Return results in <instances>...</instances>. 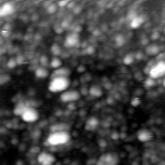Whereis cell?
Here are the masks:
<instances>
[{"instance_id": "10", "label": "cell", "mask_w": 165, "mask_h": 165, "mask_svg": "<svg viewBox=\"0 0 165 165\" xmlns=\"http://www.w3.org/2000/svg\"><path fill=\"white\" fill-rule=\"evenodd\" d=\"M80 41V37L78 33L73 32L68 34L64 40V46L67 47H74L77 45Z\"/></svg>"}, {"instance_id": "12", "label": "cell", "mask_w": 165, "mask_h": 165, "mask_svg": "<svg viewBox=\"0 0 165 165\" xmlns=\"http://www.w3.org/2000/svg\"><path fill=\"white\" fill-rule=\"evenodd\" d=\"M161 52L160 46L156 43H152L146 46L145 52L148 56H156Z\"/></svg>"}, {"instance_id": "22", "label": "cell", "mask_w": 165, "mask_h": 165, "mask_svg": "<svg viewBox=\"0 0 165 165\" xmlns=\"http://www.w3.org/2000/svg\"><path fill=\"white\" fill-rule=\"evenodd\" d=\"M50 51L52 53V54L54 55V57H58L62 53V49L61 46L57 43H54L51 46Z\"/></svg>"}, {"instance_id": "9", "label": "cell", "mask_w": 165, "mask_h": 165, "mask_svg": "<svg viewBox=\"0 0 165 165\" xmlns=\"http://www.w3.org/2000/svg\"><path fill=\"white\" fill-rule=\"evenodd\" d=\"M71 74V70L66 67H61L53 71L50 75L51 79L56 78H69Z\"/></svg>"}, {"instance_id": "17", "label": "cell", "mask_w": 165, "mask_h": 165, "mask_svg": "<svg viewBox=\"0 0 165 165\" xmlns=\"http://www.w3.org/2000/svg\"><path fill=\"white\" fill-rule=\"evenodd\" d=\"M29 106H31V105H28L26 103L21 102V103H17L16 105V107L14 109V114L16 116H21V114L23 113V112H24L28 108V107H29Z\"/></svg>"}, {"instance_id": "21", "label": "cell", "mask_w": 165, "mask_h": 165, "mask_svg": "<svg viewBox=\"0 0 165 165\" xmlns=\"http://www.w3.org/2000/svg\"><path fill=\"white\" fill-rule=\"evenodd\" d=\"M157 85V82L156 80L153 79L150 77L146 78L144 82H143V86L146 88H154Z\"/></svg>"}, {"instance_id": "25", "label": "cell", "mask_w": 165, "mask_h": 165, "mask_svg": "<svg viewBox=\"0 0 165 165\" xmlns=\"http://www.w3.org/2000/svg\"><path fill=\"white\" fill-rule=\"evenodd\" d=\"M57 7H58V5L57 3H52L49 7L46 9V10L49 14H53L56 13L57 11Z\"/></svg>"}, {"instance_id": "20", "label": "cell", "mask_w": 165, "mask_h": 165, "mask_svg": "<svg viewBox=\"0 0 165 165\" xmlns=\"http://www.w3.org/2000/svg\"><path fill=\"white\" fill-rule=\"evenodd\" d=\"M62 64V61L61 60V59L59 58L58 57H53L51 61H50V66L52 68H54L55 70L61 67Z\"/></svg>"}, {"instance_id": "13", "label": "cell", "mask_w": 165, "mask_h": 165, "mask_svg": "<svg viewBox=\"0 0 165 165\" xmlns=\"http://www.w3.org/2000/svg\"><path fill=\"white\" fill-rule=\"evenodd\" d=\"M14 11V5L10 3H6L2 6L0 9V14L2 16L11 14Z\"/></svg>"}, {"instance_id": "27", "label": "cell", "mask_w": 165, "mask_h": 165, "mask_svg": "<svg viewBox=\"0 0 165 165\" xmlns=\"http://www.w3.org/2000/svg\"><path fill=\"white\" fill-rule=\"evenodd\" d=\"M17 62L16 61V58H10V60H9V61L7 62V67L10 69H14V68H16L17 65Z\"/></svg>"}, {"instance_id": "34", "label": "cell", "mask_w": 165, "mask_h": 165, "mask_svg": "<svg viewBox=\"0 0 165 165\" xmlns=\"http://www.w3.org/2000/svg\"><path fill=\"white\" fill-rule=\"evenodd\" d=\"M164 34H165V28H164Z\"/></svg>"}, {"instance_id": "11", "label": "cell", "mask_w": 165, "mask_h": 165, "mask_svg": "<svg viewBox=\"0 0 165 165\" xmlns=\"http://www.w3.org/2000/svg\"><path fill=\"white\" fill-rule=\"evenodd\" d=\"M99 125V121L97 117L92 116L88 118L85 122V130L88 132H92L96 130L98 128Z\"/></svg>"}, {"instance_id": "26", "label": "cell", "mask_w": 165, "mask_h": 165, "mask_svg": "<svg viewBox=\"0 0 165 165\" xmlns=\"http://www.w3.org/2000/svg\"><path fill=\"white\" fill-rule=\"evenodd\" d=\"M11 77L9 74H2L0 75V84L2 85L7 83V82L10 80Z\"/></svg>"}, {"instance_id": "18", "label": "cell", "mask_w": 165, "mask_h": 165, "mask_svg": "<svg viewBox=\"0 0 165 165\" xmlns=\"http://www.w3.org/2000/svg\"><path fill=\"white\" fill-rule=\"evenodd\" d=\"M68 125L66 123H57L52 125L50 128L51 132H60V131H68Z\"/></svg>"}, {"instance_id": "6", "label": "cell", "mask_w": 165, "mask_h": 165, "mask_svg": "<svg viewBox=\"0 0 165 165\" xmlns=\"http://www.w3.org/2000/svg\"><path fill=\"white\" fill-rule=\"evenodd\" d=\"M118 163L119 159L116 155L107 153L99 157L96 165H117Z\"/></svg>"}, {"instance_id": "28", "label": "cell", "mask_w": 165, "mask_h": 165, "mask_svg": "<svg viewBox=\"0 0 165 165\" xmlns=\"http://www.w3.org/2000/svg\"><path fill=\"white\" fill-rule=\"evenodd\" d=\"M135 60L141 61L144 58V53L142 51H138V52L135 53Z\"/></svg>"}, {"instance_id": "29", "label": "cell", "mask_w": 165, "mask_h": 165, "mask_svg": "<svg viewBox=\"0 0 165 165\" xmlns=\"http://www.w3.org/2000/svg\"><path fill=\"white\" fill-rule=\"evenodd\" d=\"M86 53L88 54H93L94 52H95L96 50H95V48L93 46H88L86 47Z\"/></svg>"}, {"instance_id": "8", "label": "cell", "mask_w": 165, "mask_h": 165, "mask_svg": "<svg viewBox=\"0 0 165 165\" xmlns=\"http://www.w3.org/2000/svg\"><path fill=\"white\" fill-rule=\"evenodd\" d=\"M138 139L142 143L148 142L154 138V134L147 128L140 129L137 133Z\"/></svg>"}, {"instance_id": "24", "label": "cell", "mask_w": 165, "mask_h": 165, "mask_svg": "<svg viewBox=\"0 0 165 165\" xmlns=\"http://www.w3.org/2000/svg\"><path fill=\"white\" fill-rule=\"evenodd\" d=\"M39 63L41 64V67H43L46 68V67L50 65V61L49 60V58L45 55H43L40 57Z\"/></svg>"}, {"instance_id": "14", "label": "cell", "mask_w": 165, "mask_h": 165, "mask_svg": "<svg viewBox=\"0 0 165 165\" xmlns=\"http://www.w3.org/2000/svg\"><path fill=\"white\" fill-rule=\"evenodd\" d=\"M88 94L94 97L98 98L101 97L103 95V91L100 86L94 85L90 88L89 90H88Z\"/></svg>"}, {"instance_id": "7", "label": "cell", "mask_w": 165, "mask_h": 165, "mask_svg": "<svg viewBox=\"0 0 165 165\" xmlns=\"http://www.w3.org/2000/svg\"><path fill=\"white\" fill-rule=\"evenodd\" d=\"M37 161L40 165H54L56 161V157L47 152H41L37 157Z\"/></svg>"}, {"instance_id": "32", "label": "cell", "mask_w": 165, "mask_h": 165, "mask_svg": "<svg viewBox=\"0 0 165 165\" xmlns=\"http://www.w3.org/2000/svg\"><path fill=\"white\" fill-rule=\"evenodd\" d=\"M152 39L153 40H156L157 39L159 38H160V35H159L158 34H153L152 35Z\"/></svg>"}, {"instance_id": "1", "label": "cell", "mask_w": 165, "mask_h": 165, "mask_svg": "<svg viewBox=\"0 0 165 165\" xmlns=\"http://www.w3.org/2000/svg\"><path fill=\"white\" fill-rule=\"evenodd\" d=\"M70 139L71 135L68 131H60L51 132L46 141L50 146H60L68 143Z\"/></svg>"}, {"instance_id": "23", "label": "cell", "mask_w": 165, "mask_h": 165, "mask_svg": "<svg viewBox=\"0 0 165 165\" xmlns=\"http://www.w3.org/2000/svg\"><path fill=\"white\" fill-rule=\"evenodd\" d=\"M115 42H116V45L117 46L121 47L123 45H125V37H124L123 35L119 34L116 36V38L115 39Z\"/></svg>"}, {"instance_id": "16", "label": "cell", "mask_w": 165, "mask_h": 165, "mask_svg": "<svg viewBox=\"0 0 165 165\" xmlns=\"http://www.w3.org/2000/svg\"><path fill=\"white\" fill-rule=\"evenodd\" d=\"M145 23V19L143 16H137L133 20L130 21V25L133 29H137L139 28Z\"/></svg>"}, {"instance_id": "33", "label": "cell", "mask_w": 165, "mask_h": 165, "mask_svg": "<svg viewBox=\"0 0 165 165\" xmlns=\"http://www.w3.org/2000/svg\"><path fill=\"white\" fill-rule=\"evenodd\" d=\"M163 85L165 88V77H164V79L163 81Z\"/></svg>"}, {"instance_id": "19", "label": "cell", "mask_w": 165, "mask_h": 165, "mask_svg": "<svg viewBox=\"0 0 165 165\" xmlns=\"http://www.w3.org/2000/svg\"><path fill=\"white\" fill-rule=\"evenodd\" d=\"M135 60V53L130 52L127 54L125 57H123V63L125 64V65H130Z\"/></svg>"}, {"instance_id": "4", "label": "cell", "mask_w": 165, "mask_h": 165, "mask_svg": "<svg viewBox=\"0 0 165 165\" xmlns=\"http://www.w3.org/2000/svg\"><path fill=\"white\" fill-rule=\"evenodd\" d=\"M81 95L79 91L76 90H68L61 93L60 100L64 103H72L81 99Z\"/></svg>"}, {"instance_id": "31", "label": "cell", "mask_w": 165, "mask_h": 165, "mask_svg": "<svg viewBox=\"0 0 165 165\" xmlns=\"http://www.w3.org/2000/svg\"><path fill=\"white\" fill-rule=\"evenodd\" d=\"M69 3H70L69 1H60L57 3L58 7H67Z\"/></svg>"}, {"instance_id": "35", "label": "cell", "mask_w": 165, "mask_h": 165, "mask_svg": "<svg viewBox=\"0 0 165 165\" xmlns=\"http://www.w3.org/2000/svg\"><path fill=\"white\" fill-rule=\"evenodd\" d=\"M164 165H165V163H164Z\"/></svg>"}, {"instance_id": "15", "label": "cell", "mask_w": 165, "mask_h": 165, "mask_svg": "<svg viewBox=\"0 0 165 165\" xmlns=\"http://www.w3.org/2000/svg\"><path fill=\"white\" fill-rule=\"evenodd\" d=\"M35 75L39 79H45L49 75V71L46 68L41 66L35 70Z\"/></svg>"}, {"instance_id": "3", "label": "cell", "mask_w": 165, "mask_h": 165, "mask_svg": "<svg viewBox=\"0 0 165 165\" xmlns=\"http://www.w3.org/2000/svg\"><path fill=\"white\" fill-rule=\"evenodd\" d=\"M148 76L156 80L165 76V60H161L156 63L150 69Z\"/></svg>"}, {"instance_id": "5", "label": "cell", "mask_w": 165, "mask_h": 165, "mask_svg": "<svg viewBox=\"0 0 165 165\" xmlns=\"http://www.w3.org/2000/svg\"><path fill=\"white\" fill-rule=\"evenodd\" d=\"M20 117L22 120L26 123H34L39 119V114L34 107L29 106Z\"/></svg>"}, {"instance_id": "2", "label": "cell", "mask_w": 165, "mask_h": 165, "mask_svg": "<svg viewBox=\"0 0 165 165\" xmlns=\"http://www.w3.org/2000/svg\"><path fill=\"white\" fill-rule=\"evenodd\" d=\"M69 78H56L50 80L49 90L52 93H60L67 90L70 85Z\"/></svg>"}, {"instance_id": "30", "label": "cell", "mask_w": 165, "mask_h": 165, "mask_svg": "<svg viewBox=\"0 0 165 165\" xmlns=\"http://www.w3.org/2000/svg\"><path fill=\"white\" fill-rule=\"evenodd\" d=\"M140 103H141V101L139 98L138 97H134L132 99V101H131V104L132 106H134V107H138V106L140 105Z\"/></svg>"}]
</instances>
